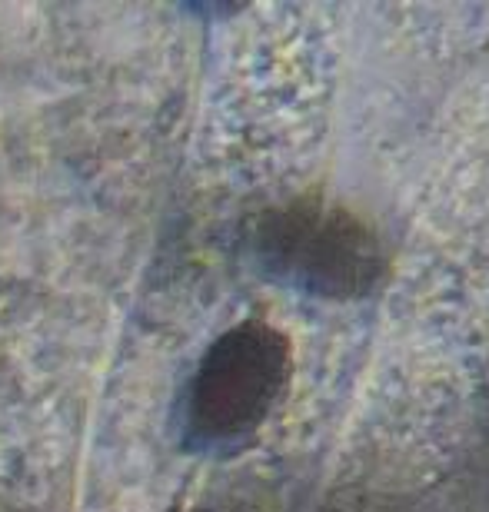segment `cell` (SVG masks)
Masks as SVG:
<instances>
[{
    "mask_svg": "<svg viewBox=\"0 0 489 512\" xmlns=\"http://www.w3.org/2000/svg\"><path fill=\"white\" fill-rule=\"evenodd\" d=\"M247 253L270 283L317 300H363L390 276L370 223L323 197H293L250 223Z\"/></svg>",
    "mask_w": 489,
    "mask_h": 512,
    "instance_id": "obj_1",
    "label": "cell"
},
{
    "mask_svg": "<svg viewBox=\"0 0 489 512\" xmlns=\"http://www.w3.org/2000/svg\"><path fill=\"white\" fill-rule=\"evenodd\" d=\"M293 373L287 333L267 320H243L200 356L180 399V443L193 456H233L250 446Z\"/></svg>",
    "mask_w": 489,
    "mask_h": 512,
    "instance_id": "obj_2",
    "label": "cell"
},
{
    "mask_svg": "<svg viewBox=\"0 0 489 512\" xmlns=\"http://www.w3.org/2000/svg\"><path fill=\"white\" fill-rule=\"evenodd\" d=\"M190 512H207V509H190Z\"/></svg>",
    "mask_w": 489,
    "mask_h": 512,
    "instance_id": "obj_3",
    "label": "cell"
},
{
    "mask_svg": "<svg viewBox=\"0 0 489 512\" xmlns=\"http://www.w3.org/2000/svg\"><path fill=\"white\" fill-rule=\"evenodd\" d=\"M0 512H7V509H0Z\"/></svg>",
    "mask_w": 489,
    "mask_h": 512,
    "instance_id": "obj_4",
    "label": "cell"
}]
</instances>
